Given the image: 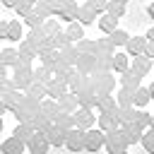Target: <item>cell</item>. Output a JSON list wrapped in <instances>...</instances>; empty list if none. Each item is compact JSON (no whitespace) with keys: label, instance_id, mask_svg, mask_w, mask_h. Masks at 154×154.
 <instances>
[{"label":"cell","instance_id":"obj_23","mask_svg":"<svg viewBox=\"0 0 154 154\" xmlns=\"http://www.w3.org/2000/svg\"><path fill=\"white\" fill-rule=\"evenodd\" d=\"M101 106H103V108H111V106H113V99H101Z\"/></svg>","mask_w":154,"mask_h":154},{"label":"cell","instance_id":"obj_18","mask_svg":"<svg viewBox=\"0 0 154 154\" xmlns=\"http://www.w3.org/2000/svg\"><path fill=\"white\" fill-rule=\"evenodd\" d=\"M48 91H51V96H55V99H58V96L65 91V87H63V84H58V82H53V84L48 87Z\"/></svg>","mask_w":154,"mask_h":154},{"label":"cell","instance_id":"obj_6","mask_svg":"<svg viewBox=\"0 0 154 154\" xmlns=\"http://www.w3.org/2000/svg\"><path fill=\"white\" fill-rule=\"evenodd\" d=\"M51 144H55V147H60L63 142H65V135H63V130L60 128H48V137H46Z\"/></svg>","mask_w":154,"mask_h":154},{"label":"cell","instance_id":"obj_8","mask_svg":"<svg viewBox=\"0 0 154 154\" xmlns=\"http://www.w3.org/2000/svg\"><path fill=\"white\" fill-rule=\"evenodd\" d=\"M31 135H34V132H31V128H29V125H24V123L14 128V137H19L22 142H29V140H31Z\"/></svg>","mask_w":154,"mask_h":154},{"label":"cell","instance_id":"obj_12","mask_svg":"<svg viewBox=\"0 0 154 154\" xmlns=\"http://www.w3.org/2000/svg\"><path fill=\"white\" fill-rule=\"evenodd\" d=\"M113 67L123 72V70L128 67V55H125V53H116V55H113Z\"/></svg>","mask_w":154,"mask_h":154},{"label":"cell","instance_id":"obj_16","mask_svg":"<svg viewBox=\"0 0 154 154\" xmlns=\"http://www.w3.org/2000/svg\"><path fill=\"white\" fill-rule=\"evenodd\" d=\"M149 101V89H137V94H135V103L137 106H144Z\"/></svg>","mask_w":154,"mask_h":154},{"label":"cell","instance_id":"obj_21","mask_svg":"<svg viewBox=\"0 0 154 154\" xmlns=\"http://www.w3.org/2000/svg\"><path fill=\"white\" fill-rule=\"evenodd\" d=\"M79 17H82V22H84V24H89V22H91V19H94V17H91V12H89V10H82V14H79Z\"/></svg>","mask_w":154,"mask_h":154},{"label":"cell","instance_id":"obj_26","mask_svg":"<svg viewBox=\"0 0 154 154\" xmlns=\"http://www.w3.org/2000/svg\"><path fill=\"white\" fill-rule=\"evenodd\" d=\"M2 2H5L7 7H14V5H17V0H2Z\"/></svg>","mask_w":154,"mask_h":154},{"label":"cell","instance_id":"obj_15","mask_svg":"<svg viewBox=\"0 0 154 154\" xmlns=\"http://www.w3.org/2000/svg\"><path fill=\"white\" fill-rule=\"evenodd\" d=\"M14 58H19V53L12 51V48H7V51L0 53V63H14Z\"/></svg>","mask_w":154,"mask_h":154},{"label":"cell","instance_id":"obj_13","mask_svg":"<svg viewBox=\"0 0 154 154\" xmlns=\"http://www.w3.org/2000/svg\"><path fill=\"white\" fill-rule=\"evenodd\" d=\"M82 36H84V29H82L79 24H70V26H67V38H77V41H79Z\"/></svg>","mask_w":154,"mask_h":154},{"label":"cell","instance_id":"obj_5","mask_svg":"<svg viewBox=\"0 0 154 154\" xmlns=\"http://www.w3.org/2000/svg\"><path fill=\"white\" fill-rule=\"evenodd\" d=\"M99 26H101V31L111 34L113 29H118V19H116V17H111V14H103V17L99 19Z\"/></svg>","mask_w":154,"mask_h":154},{"label":"cell","instance_id":"obj_11","mask_svg":"<svg viewBox=\"0 0 154 154\" xmlns=\"http://www.w3.org/2000/svg\"><path fill=\"white\" fill-rule=\"evenodd\" d=\"M106 10H108V14H111V17H116V19L125 12V7H123L120 2H106Z\"/></svg>","mask_w":154,"mask_h":154},{"label":"cell","instance_id":"obj_20","mask_svg":"<svg viewBox=\"0 0 154 154\" xmlns=\"http://www.w3.org/2000/svg\"><path fill=\"white\" fill-rule=\"evenodd\" d=\"M26 22H29L31 26H36V24H41V17H36V14H31V12H26Z\"/></svg>","mask_w":154,"mask_h":154},{"label":"cell","instance_id":"obj_14","mask_svg":"<svg viewBox=\"0 0 154 154\" xmlns=\"http://www.w3.org/2000/svg\"><path fill=\"white\" fill-rule=\"evenodd\" d=\"M91 120H94V116H91L87 108H82V111L77 113V125H91Z\"/></svg>","mask_w":154,"mask_h":154},{"label":"cell","instance_id":"obj_25","mask_svg":"<svg viewBox=\"0 0 154 154\" xmlns=\"http://www.w3.org/2000/svg\"><path fill=\"white\" fill-rule=\"evenodd\" d=\"M144 38H147V41H152V38H154V29H149V31L144 34Z\"/></svg>","mask_w":154,"mask_h":154},{"label":"cell","instance_id":"obj_24","mask_svg":"<svg viewBox=\"0 0 154 154\" xmlns=\"http://www.w3.org/2000/svg\"><path fill=\"white\" fill-rule=\"evenodd\" d=\"M2 36H7V24H5V22H0V38H2Z\"/></svg>","mask_w":154,"mask_h":154},{"label":"cell","instance_id":"obj_4","mask_svg":"<svg viewBox=\"0 0 154 154\" xmlns=\"http://www.w3.org/2000/svg\"><path fill=\"white\" fill-rule=\"evenodd\" d=\"M144 43H147V38H128V41H125V46H128V53H130V55H135V58L142 53Z\"/></svg>","mask_w":154,"mask_h":154},{"label":"cell","instance_id":"obj_1","mask_svg":"<svg viewBox=\"0 0 154 154\" xmlns=\"http://www.w3.org/2000/svg\"><path fill=\"white\" fill-rule=\"evenodd\" d=\"M101 144H103V132H101V130H89V132L84 135V147H87V149L96 152Z\"/></svg>","mask_w":154,"mask_h":154},{"label":"cell","instance_id":"obj_3","mask_svg":"<svg viewBox=\"0 0 154 154\" xmlns=\"http://www.w3.org/2000/svg\"><path fill=\"white\" fill-rule=\"evenodd\" d=\"M29 149L36 152V154H43V152L48 149V140H46L43 135H31V140H29Z\"/></svg>","mask_w":154,"mask_h":154},{"label":"cell","instance_id":"obj_10","mask_svg":"<svg viewBox=\"0 0 154 154\" xmlns=\"http://www.w3.org/2000/svg\"><path fill=\"white\" fill-rule=\"evenodd\" d=\"M19 36H22V26H19V22H10V24H7V38L17 41Z\"/></svg>","mask_w":154,"mask_h":154},{"label":"cell","instance_id":"obj_7","mask_svg":"<svg viewBox=\"0 0 154 154\" xmlns=\"http://www.w3.org/2000/svg\"><path fill=\"white\" fill-rule=\"evenodd\" d=\"M22 149H24V142L19 137H12V140L2 142V152H22Z\"/></svg>","mask_w":154,"mask_h":154},{"label":"cell","instance_id":"obj_22","mask_svg":"<svg viewBox=\"0 0 154 154\" xmlns=\"http://www.w3.org/2000/svg\"><path fill=\"white\" fill-rule=\"evenodd\" d=\"M120 103H123V106H128V103H130V96H128V94H125V91H123V94H120Z\"/></svg>","mask_w":154,"mask_h":154},{"label":"cell","instance_id":"obj_2","mask_svg":"<svg viewBox=\"0 0 154 154\" xmlns=\"http://www.w3.org/2000/svg\"><path fill=\"white\" fill-rule=\"evenodd\" d=\"M67 147H70L72 152H79V149L84 147V135H82V130H70V132H67Z\"/></svg>","mask_w":154,"mask_h":154},{"label":"cell","instance_id":"obj_9","mask_svg":"<svg viewBox=\"0 0 154 154\" xmlns=\"http://www.w3.org/2000/svg\"><path fill=\"white\" fill-rule=\"evenodd\" d=\"M128 38H130V36H128L125 31H120V29H113V31H111V43H116V46H125Z\"/></svg>","mask_w":154,"mask_h":154},{"label":"cell","instance_id":"obj_19","mask_svg":"<svg viewBox=\"0 0 154 154\" xmlns=\"http://www.w3.org/2000/svg\"><path fill=\"white\" fill-rule=\"evenodd\" d=\"M142 144H144V149H147V152H152V147H154L152 132H144V135H142Z\"/></svg>","mask_w":154,"mask_h":154},{"label":"cell","instance_id":"obj_17","mask_svg":"<svg viewBox=\"0 0 154 154\" xmlns=\"http://www.w3.org/2000/svg\"><path fill=\"white\" fill-rule=\"evenodd\" d=\"M65 43H67V34L53 31V46H65Z\"/></svg>","mask_w":154,"mask_h":154}]
</instances>
